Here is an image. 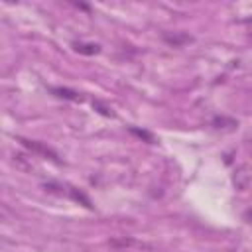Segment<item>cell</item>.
Here are the masks:
<instances>
[{"mask_svg": "<svg viewBox=\"0 0 252 252\" xmlns=\"http://www.w3.org/2000/svg\"><path fill=\"white\" fill-rule=\"evenodd\" d=\"M93 106H94V108H98V112H100V114H104V116H114V112H112V108H108V106H104V104H102L100 100H94V102H93Z\"/></svg>", "mask_w": 252, "mask_h": 252, "instance_id": "obj_7", "label": "cell"}, {"mask_svg": "<svg viewBox=\"0 0 252 252\" xmlns=\"http://www.w3.org/2000/svg\"><path fill=\"white\" fill-rule=\"evenodd\" d=\"M250 150H252V142H250Z\"/></svg>", "mask_w": 252, "mask_h": 252, "instance_id": "obj_10", "label": "cell"}, {"mask_svg": "<svg viewBox=\"0 0 252 252\" xmlns=\"http://www.w3.org/2000/svg\"><path fill=\"white\" fill-rule=\"evenodd\" d=\"M211 124H213V128H217V130H234V128L238 126V122H236L234 118H228V116H215Z\"/></svg>", "mask_w": 252, "mask_h": 252, "instance_id": "obj_4", "label": "cell"}, {"mask_svg": "<svg viewBox=\"0 0 252 252\" xmlns=\"http://www.w3.org/2000/svg\"><path fill=\"white\" fill-rule=\"evenodd\" d=\"M73 49L77 53H83V55H96L100 51L98 43H87V41H75L73 43Z\"/></svg>", "mask_w": 252, "mask_h": 252, "instance_id": "obj_5", "label": "cell"}, {"mask_svg": "<svg viewBox=\"0 0 252 252\" xmlns=\"http://www.w3.org/2000/svg\"><path fill=\"white\" fill-rule=\"evenodd\" d=\"M161 37H163L165 43H169V45H173V47H179V45H183V43L193 41V37H191L189 33H185V32H173V33L165 32Z\"/></svg>", "mask_w": 252, "mask_h": 252, "instance_id": "obj_3", "label": "cell"}, {"mask_svg": "<svg viewBox=\"0 0 252 252\" xmlns=\"http://www.w3.org/2000/svg\"><path fill=\"white\" fill-rule=\"evenodd\" d=\"M51 93H53L55 96H61V98H69V100H77V102H81V100H83V96H81L79 93L71 91V89H63V87H53V89H51Z\"/></svg>", "mask_w": 252, "mask_h": 252, "instance_id": "obj_6", "label": "cell"}, {"mask_svg": "<svg viewBox=\"0 0 252 252\" xmlns=\"http://www.w3.org/2000/svg\"><path fill=\"white\" fill-rule=\"evenodd\" d=\"M244 219H246L248 222H252V211H246V213H244Z\"/></svg>", "mask_w": 252, "mask_h": 252, "instance_id": "obj_9", "label": "cell"}, {"mask_svg": "<svg viewBox=\"0 0 252 252\" xmlns=\"http://www.w3.org/2000/svg\"><path fill=\"white\" fill-rule=\"evenodd\" d=\"M16 140H18L24 148H28L32 154L41 156V158H45V159H51V161H55V163H61V159H59V156H57V152H55L53 148H49V146H45V144H41V142H37V140L22 138V136H18Z\"/></svg>", "mask_w": 252, "mask_h": 252, "instance_id": "obj_2", "label": "cell"}, {"mask_svg": "<svg viewBox=\"0 0 252 252\" xmlns=\"http://www.w3.org/2000/svg\"><path fill=\"white\" fill-rule=\"evenodd\" d=\"M132 132H134V134H138L140 138H146L148 142H154V138H152V136H150L148 132H144V130H136V128H132Z\"/></svg>", "mask_w": 252, "mask_h": 252, "instance_id": "obj_8", "label": "cell"}, {"mask_svg": "<svg viewBox=\"0 0 252 252\" xmlns=\"http://www.w3.org/2000/svg\"><path fill=\"white\" fill-rule=\"evenodd\" d=\"M108 246L112 250L118 252H154V246L144 242V240H136L132 236H116L108 240Z\"/></svg>", "mask_w": 252, "mask_h": 252, "instance_id": "obj_1", "label": "cell"}]
</instances>
